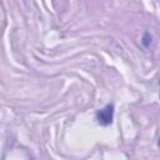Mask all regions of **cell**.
Listing matches in <instances>:
<instances>
[{
	"instance_id": "cell-1",
	"label": "cell",
	"mask_w": 160,
	"mask_h": 160,
	"mask_svg": "<svg viewBox=\"0 0 160 160\" xmlns=\"http://www.w3.org/2000/svg\"><path fill=\"white\" fill-rule=\"evenodd\" d=\"M114 119V105L112 104H108L105 108L100 109L96 112V120L98 124L101 126H108L112 122Z\"/></svg>"
},
{
	"instance_id": "cell-2",
	"label": "cell",
	"mask_w": 160,
	"mask_h": 160,
	"mask_svg": "<svg viewBox=\"0 0 160 160\" xmlns=\"http://www.w3.org/2000/svg\"><path fill=\"white\" fill-rule=\"evenodd\" d=\"M151 41H152V38H151L150 32H145L144 36H142V39H141V44H142V46H144V48H149L150 44H151Z\"/></svg>"
}]
</instances>
